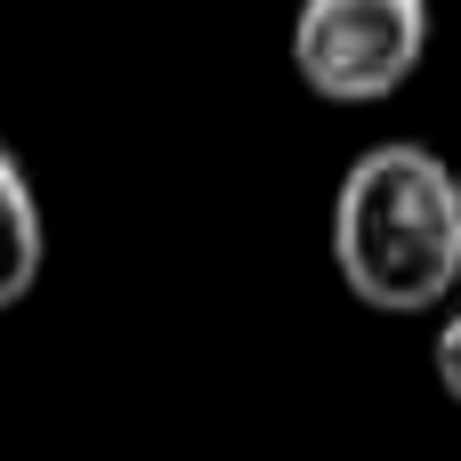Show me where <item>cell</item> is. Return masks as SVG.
<instances>
[{"instance_id": "cell-1", "label": "cell", "mask_w": 461, "mask_h": 461, "mask_svg": "<svg viewBox=\"0 0 461 461\" xmlns=\"http://www.w3.org/2000/svg\"><path fill=\"white\" fill-rule=\"evenodd\" d=\"M332 276L373 316H438L461 300V170L421 138L365 146L332 186Z\"/></svg>"}, {"instance_id": "cell-2", "label": "cell", "mask_w": 461, "mask_h": 461, "mask_svg": "<svg viewBox=\"0 0 461 461\" xmlns=\"http://www.w3.org/2000/svg\"><path fill=\"white\" fill-rule=\"evenodd\" d=\"M429 57V0H300L292 73L324 105H389Z\"/></svg>"}, {"instance_id": "cell-3", "label": "cell", "mask_w": 461, "mask_h": 461, "mask_svg": "<svg viewBox=\"0 0 461 461\" xmlns=\"http://www.w3.org/2000/svg\"><path fill=\"white\" fill-rule=\"evenodd\" d=\"M41 259H49V219H41L32 170L0 146V308H16L41 284Z\"/></svg>"}, {"instance_id": "cell-4", "label": "cell", "mask_w": 461, "mask_h": 461, "mask_svg": "<svg viewBox=\"0 0 461 461\" xmlns=\"http://www.w3.org/2000/svg\"><path fill=\"white\" fill-rule=\"evenodd\" d=\"M429 373H438V389L461 405V300L446 308V324H438V340H429Z\"/></svg>"}]
</instances>
